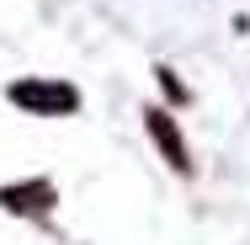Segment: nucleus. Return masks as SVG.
Wrapping results in <instances>:
<instances>
[{"label": "nucleus", "instance_id": "nucleus-2", "mask_svg": "<svg viewBox=\"0 0 250 245\" xmlns=\"http://www.w3.org/2000/svg\"><path fill=\"white\" fill-rule=\"evenodd\" d=\"M144 123H149L154 144L165 149V160H170L176 171H187L192 160H187V144H181V134H176V123H170V112H160V107H149V112H144Z\"/></svg>", "mask_w": 250, "mask_h": 245}, {"label": "nucleus", "instance_id": "nucleus-3", "mask_svg": "<svg viewBox=\"0 0 250 245\" xmlns=\"http://www.w3.org/2000/svg\"><path fill=\"white\" fill-rule=\"evenodd\" d=\"M0 202H5L11 213H48V202H53V187H48V181H27V187H5V192H0Z\"/></svg>", "mask_w": 250, "mask_h": 245}, {"label": "nucleus", "instance_id": "nucleus-1", "mask_svg": "<svg viewBox=\"0 0 250 245\" xmlns=\"http://www.w3.org/2000/svg\"><path fill=\"white\" fill-rule=\"evenodd\" d=\"M11 101L16 107H32V112H75V91L69 86H43V80H21L11 86Z\"/></svg>", "mask_w": 250, "mask_h": 245}]
</instances>
